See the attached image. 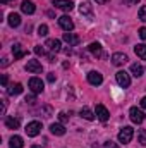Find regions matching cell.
Instances as JSON below:
<instances>
[{
    "label": "cell",
    "mask_w": 146,
    "mask_h": 148,
    "mask_svg": "<svg viewBox=\"0 0 146 148\" xmlns=\"http://www.w3.org/2000/svg\"><path fill=\"white\" fill-rule=\"evenodd\" d=\"M132 136H134V129H132L131 126H124V127L119 131V141H120V143H124V145L131 143Z\"/></svg>",
    "instance_id": "obj_1"
},
{
    "label": "cell",
    "mask_w": 146,
    "mask_h": 148,
    "mask_svg": "<svg viewBox=\"0 0 146 148\" xmlns=\"http://www.w3.org/2000/svg\"><path fill=\"white\" fill-rule=\"evenodd\" d=\"M115 79H117L119 86H122V88H129L131 86V76L126 71H119V73L115 74Z\"/></svg>",
    "instance_id": "obj_2"
},
{
    "label": "cell",
    "mask_w": 146,
    "mask_h": 148,
    "mask_svg": "<svg viewBox=\"0 0 146 148\" xmlns=\"http://www.w3.org/2000/svg\"><path fill=\"white\" fill-rule=\"evenodd\" d=\"M26 134L28 136H31V138H35L40 134V131H41V122H38V121H31L28 126H26Z\"/></svg>",
    "instance_id": "obj_3"
},
{
    "label": "cell",
    "mask_w": 146,
    "mask_h": 148,
    "mask_svg": "<svg viewBox=\"0 0 146 148\" xmlns=\"http://www.w3.org/2000/svg\"><path fill=\"white\" fill-rule=\"evenodd\" d=\"M129 117H131V121H132L134 124H141V122L145 121V114H143L141 109H138V107H131Z\"/></svg>",
    "instance_id": "obj_4"
},
{
    "label": "cell",
    "mask_w": 146,
    "mask_h": 148,
    "mask_svg": "<svg viewBox=\"0 0 146 148\" xmlns=\"http://www.w3.org/2000/svg\"><path fill=\"white\" fill-rule=\"evenodd\" d=\"M43 88H45V84H43V81H41L40 77H31V79H29V90H31L35 95L41 93Z\"/></svg>",
    "instance_id": "obj_5"
},
{
    "label": "cell",
    "mask_w": 146,
    "mask_h": 148,
    "mask_svg": "<svg viewBox=\"0 0 146 148\" xmlns=\"http://www.w3.org/2000/svg\"><path fill=\"white\" fill-rule=\"evenodd\" d=\"M95 115H96V119H100L102 122H107V121H108V117H110L107 107H105V105H102V103H98V105H96V109H95Z\"/></svg>",
    "instance_id": "obj_6"
},
{
    "label": "cell",
    "mask_w": 146,
    "mask_h": 148,
    "mask_svg": "<svg viewBox=\"0 0 146 148\" xmlns=\"http://www.w3.org/2000/svg\"><path fill=\"white\" fill-rule=\"evenodd\" d=\"M59 26L67 33V31H72L74 29V21L69 17V16H62V17H59Z\"/></svg>",
    "instance_id": "obj_7"
},
{
    "label": "cell",
    "mask_w": 146,
    "mask_h": 148,
    "mask_svg": "<svg viewBox=\"0 0 146 148\" xmlns=\"http://www.w3.org/2000/svg\"><path fill=\"white\" fill-rule=\"evenodd\" d=\"M88 83L93 84V86H100L103 83V76L98 73V71H89L88 73Z\"/></svg>",
    "instance_id": "obj_8"
},
{
    "label": "cell",
    "mask_w": 146,
    "mask_h": 148,
    "mask_svg": "<svg viewBox=\"0 0 146 148\" xmlns=\"http://www.w3.org/2000/svg\"><path fill=\"white\" fill-rule=\"evenodd\" d=\"M26 71H28V73H33V74H40L41 71H43V66H41L40 60H28Z\"/></svg>",
    "instance_id": "obj_9"
},
{
    "label": "cell",
    "mask_w": 146,
    "mask_h": 148,
    "mask_svg": "<svg viewBox=\"0 0 146 148\" xmlns=\"http://www.w3.org/2000/svg\"><path fill=\"white\" fill-rule=\"evenodd\" d=\"M53 5L57 7V9H62V10H65V12H71L74 9V3L71 0H53Z\"/></svg>",
    "instance_id": "obj_10"
},
{
    "label": "cell",
    "mask_w": 146,
    "mask_h": 148,
    "mask_svg": "<svg viewBox=\"0 0 146 148\" xmlns=\"http://www.w3.org/2000/svg\"><path fill=\"white\" fill-rule=\"evenodd\" d=\"M79 12H81L83 16H86L88 19H93V5H91L89 2H83V3L79 5Z\"/></svg>",
    "instance_id": "obj_11"
},
{
    "label": "cell",
    "mask_w": 146,
    "mask_h": 148,
    "mask_svg": "<svg viewBox=\"0 0 146 148\" xmlns=\"http://www.w3.org/2000/svg\"><path fill=\"white\" fill-rule=\"evenodd\" d=\"M45 47H46L50 52H55V53L62 50V47H60V40H55V38L46 40V41H45Z\"/></svg>",
    "instance_id": "obj_12"
},
{
    "label": "cell",
    "mask_w": 146,
    "mask_h": 148,
    "mask_svg": "<svg viewBox=\"0 0 146 148\" xmlns=\"http://www.w3.org/2000/svg\"><path fill=\"white\" fill-rule=\"evenodd\" d=\"M62 40L65 41V43H69V47L72 45V47H76V45H79V36L77 35H74V33H71V31H67V33H64L62 35Z\"/></svg>",
    "instance_id": "obj_13"
},
{
    "label": "cell",
    "mask_w": 146,
    "mask_h": 148,
    "mask_svg": "<svg viewBox=\"0 0 146 148\" xmlns=\"http://www.w3.org/2000/svg\"><path fill=\"white\" fill-rule=\"evenodd\" d=\"M88 50H89V52H91L95 57H105V53H103V50H102V45H100L98 41H93V43H89Z\"/></svg>",
    "instance_id": "obj_14"
},
{
    "label": "cell",
    "mask_w": 146,
    "mask_h": 148,
    "mask_svg": "<svg viewBox=\"0 0 146 148\" xmlns=\"http://www.w3.org/2000/svg\"><path fill=\"white\" fill-rule=\"evenodd\" d=\"M127 60H129V59H127V55H126V53L117 52V53H113V55H112V64H113V66H124Z\"/></svg>",
    "instance_id": "obj_15"
},
{
    "label": "cell",
    "mask_w": 146,
    "mask_h": 148,
    "mask_svg": "<svg viewBox=\"0 0 146 148\" xmlns=\"http://www.w3.org/2000/svg\"><path fill=\"white\" fill-rule=\"evenodd\" d=\"M12 53H14V59H16V60H19V59H23V57H26V55H28V52H26V50H23L19 43L12 45Z\"/></svg>",
    "instance_id": "obj_16"
},
{
    "label": "cell",
    "mask_w": 146,
    "mask_h": 148,
    "mask_svg": "<svg viewBox=\"0 0 146 148\" xmlns=\"http://www.w3.org/2000/svg\"><path fill=\"white\" fill-rule=\"evenodd\" d=\"M50 133L55 134V136H64V134H65V127H64V124L55 122V124L50 126Z\"/></svg>",
    "instance_id": "obj_17"
},
{
    "label": "cell",
    "mask_w": 146,
    "mask_h": 148,
    "mask_svg": "<svg viewBox=\"0 0 146 148\" xmlns=\"http://www.w3.org/2000/svg\"><path fill=\"white\" fill-rule=\"evenodd\" d=\"M21 10H23L24 14H33V12L36 10V7H35V3H33V2L24 0V2L21 3Z\"/></svg>",
    "instance_id": "obj_18"
},
{
    "label": "cell",
    "mask_w": 146,
    "mask_h": 148,
    "mask_svg": "<svg viewBox=\"0 0 146 148\" xmlns=\"http://www.w3.org/2000/svg\"><path fill=\"white\" fill-rule=\"evenodd\" d=\"M7 93L9 95H19V93H23V84L21 83H12V84H9V88H7Z\"/></svg>",
    "instance_id": "obj_19"
},
{
    "label": "cell",
    "mask_w": 146,
    "mask_h": 148,
    "mask_svg": "<svg viewBox=\"0 0 146 148\" xmlns=\"http://www.w3.org/2000/svg\"><path fill=\"white\" fill-rule=\"evenodd\" d=\"M19 24H21V16L16 14V12H12V14L9 16V26H10V28H17Z\"/></svg>",
    "instance_id": "obj_20"
},
{
    "label": "cell",
    "mask_w": 146,
    "mask_h": 148,
    "mask_svg": "<svg viewBox=\"0 0 146 148\" xmlns=\"http://www.w3.org/2000/svg\"><path fill=\"white\" fill-rule=\"evenodd\" d=\"M9 147H10V148H23V147H24L23 138H21V136H17V134H16V136H12V138H10V141H9Z\"/></svg>",
    "instance_id": "obj_21"
},
{
    "label": "cell",
    "mask_w": 146,
    "mask_h": 148,
    "mask_svg": "<svg viewBox=\"0 0 146 148\" xmlns=\"http://www.w3.org/2000/svg\"><path fill=\"white\" fill-rule=\"evenodd\" d=\"M5 126L9 129H17L19 127V119L17 117H5Z\"/></svg>",
    "instance_id": "obj_22"
},
{
    "label": "cell",
    "mask_w": 146,
    "mask_h": 148,
    "mask_svg": "<svg viewBox=\"0 0 146 148\" xmlns=\"http://www.w3.org/2000/svg\"><path fill=\"white\" fill-rule=\"evenodd\" d=\"M143 73H145V69H143V66H141V64H138V62H136V64H132V66H131V74H132V76L139 77V76H143Z\"/></svg>",
    "instance_id": "obj_23"
},
{
    "label": "cell",
    "mask_w": 146,
    "mask_h": 148,
    "mask_svg": "<svg viewBox=\"0 0 146 148\" xmlns=\"http://www.w3.org/2000/svg\"><path fill=\"white\" fill-rule=\"evenodd\" d=\"M79 114H81V117H83V119H86V121H95V114L89 110L88 107H83Z\"/></svg>",
    "instance_id": "obj_24"
},
{
    "label": "cell",
    "mask_w": 146,
    "mask_h": 148,
    "mask_svg": "<svg viewBox=\"0 0 146 148\" xmlns=\"http://www.w3.org/2000/svg\"><path fill=\"white\" fill-rule=\"evenodd\" d=\"M134 52H136V55H138L139 59L146 60V45H138V47H134Z\"/></svg>",
    "instance_id": "obj_25"
},
{
    "label": "cell",
    "mask_w": 146,
    "mask_h": 148,
    "mask_svg": "<svg viewBox=\"0 0 146 148\" xmlns=\"http://www.w3.org/2000/svg\"><path fill=\"white\" fill-rule=\"evenodd\" d=\"M138 143L141 147H146V129H139L138 131Z\"/></svg>",
    "instance_id": "obj_26"
},
{
    "label": "cell",
    "mask_w": 146,
    "mask_h": 148,
    "mask_svg": "<svg viewBox=\"0 0 146 148\" xmlns=\"http://www.w3.org/2000/svg\"><path fill=\"white\" fill-rule=\"evenodd\" d=\"M38 35H40V36H46V35H48V26H46V24L38 26Z\"/></svg>",
    "instance_id": "obj_27"
},
{
    "label": "cell",
    "mask_w": 146,
    "mask_h": 148,
    "mask_svg": "<svg viewBox=\"0 0 146 148\" xmlns=\"http://www.w3.org/2000/svg\"><path fill=\"white\" fill-rule=\"evenodd\" d=\"M139 21H143V23H146V5H143L141 9H139Z\"/></svg>",
    "instance_id": "obj_28"
},
{
    "label": "cell",
    "mask_w": 146,
    "mask_h": 148,
    "mask_svg": "<svg viewBox=\"0 0 146 148\" xmlns=\"http://www.w3.org/2000/svg\"><path fill=\"white\" fill-rule=\"evenodd\" d=\"M59 121H60V124H65V122L69 121V115H67L65 112H60V114H59Z\"/></svg>",
    "instance_id": "obj_29"
},
{
    "label": "cell",
    "mask_w": 146,
    "mask_h": 148,
    "mask_svg": "<svg viewBox=\"0 0 146 148\" xmlns=\"http://www.w3.org/2000/svg\"><path fill=\"white\" fill-rule=\"evenodd\" d=\"M35 53L36 55H45V48L41 45H38V47H35Z\"/></svg>",
    "instance_id": "obj_30"
},
{
    "label": "cell",
    "mask_w": 146,
    "mask_h": 148,
    "mask_svg": "<svg viewBox=\"0 0 146 148\" xmlns=\"http://www.w3.org/2000/svg\"><path fill=\"white\" fill-rule=\"evenodd\" d=\"M103 148H120V147H119L117 143H113V141H105Z\"/></svg>",
    "instance_id": "obj_31"
},
{
    "label": "cell",
    "mask_w": 146,
    "mask_h": 148,
    "mask_svg": "<svg viewBox=\"0 0 146 148\" xmlns=\"http://www.w3.org/2000/svg\"><path fill=\"white\" fill-rule=\"evenodd\" d=\"M138 35H139L141 40H146V28H141V29L138 31Z\"/></svg>",
    "instance_id": "obj_32"
},
{
    "label": "cell",
    "mask_w": 146,
    "mask_h": 148,
    "mask_svg": "<svg viewBox=\"0 0 146 148\" xmlns=\"http://www.w3.org/2000/svg\"><path fill=\"white\" fill-rule=\"evenodd\" d=\"M24 102H28L29 105H33V103L36 102V98H35V95H31V97H26V100H24Z\"/></svg>",
    "instance_id": "obj_33"
},
{
    "label": "cell",
    "mask_w": 146,
    "mask_h": 148,
    "mask_svg": "<svg viewBox=\"0 0 146 148\" xmlns=\"http://www.w3.org/2000/svg\"><path fill=\"white\" fill-rule=\"evenodd\" d=\"M46 79H48V83H53V81H55V73H48Z\"/></svg>",
    "instance_id": "obj_34"
},
{
    "label": "cell",
    "mask_w": 146,
    "mask_h": 148,
    "mask_svg": "<svg viewBox=\"0 0 146 148\" xmlns=\"http://www.w3.org/2000/svg\"><path fill=\"white\" fill-rule=\"evenodd\" d=\"M7 83H9V77H7V74H2V86H7Z\"/></svg>",
    "instance_id": "obj_35"
},
{
    "label": "cell",
    "mask_w": 146,
    "mask_h": 148,
    "mask_svg": "<svg viewBox=\"0 0 146 148\" xmlns=\"http://www.w3.org/2000/svg\"><path fill=\"white\" fill-rule=\"evenodd\" d=\"M122 2H124L126 5H134V3H138L139 0H122Z\"/></svg>",
    "instance_id": "obj_36"
},
{
    "label": "cell",
    "mask_w": 146,
    "mask_h": 148,
    "mask_svg": "<svg viewBox=\"0 0 146 148\" xmlns=\"http://www.w3.org/2000/svg\"><path fill=\"white\" fill-rule=\"evenodd\" d=\"M62 52H64L65 55H71V53H72V48H71V47H69V48H62Z\"/></svg>",
    "instance_id": "obj_37"
},
{
    "label": "cell",
    "mask_w": 146,
    "mask_h": 148,
    "mask_svg": "<svg viewBox=\"0 0 146 148\" xmlns=\"http://www.w3.org/2000/svg\"><path fill=\"white\" fill-rule=\"evenodd\" d=\"M0 66H2V67H7V66H9V59H2Z\"/></svg>",
    "instance_id": "obj_38"
},
{
    "label": "cell",
    "mask_w": 146,
    "mask_h": 148,
    "mask_svg": "<svg viewBox=\"0 0 146 148\" xmlns=\"http://www.w3.org/2000/svg\"><path fill=\"white\" fill-rule=\"evenodd\" d=\"M141 109H146V97L141 98Z\"/></svg>",
    "instance_id": "obj_39"
},
{
    "label": "cell",
    "mask_w": 146,
    "mask_h": 148,
    "mask_svg": "<svg viewBox=\"0 0 146 148\" xmlns=\"http://www.w3.org/2000/svg\"><path fill=\"white\" fill-rule=\"evenodd\" d=\"M48 62H55V55L50 53V55H48Z\"/></svg>",
    "instance_id": "obj_40"
},
{
    "label": "cell",
    "mask_w": 146,
    "mask_h": 148,
    "mask_svg": "<svg viewBox=\"0 0 146 148\" xmlns=\"http://www.w3.org/2000/svg\"><path fill=\"white\" fill-rule=\"evenodd\" d=\"M95 2H96V3H100V5H103V3H107L108 0H95Z\"/></svg>",
    "instance_id": "obj_41"
},
{
    "label": "cell",
    "mask_w": 146,
    "mask_h": 148,
    "mask_svg": "<svg viewBox=\"0 0 146 148\" xmlns=\"http://www.w3.org/2000/svg\"><path fill=\"white\" fill-rule=\"evenodd\" d=\"M9 2H12V0H2V3H9Z\"/></svg>",
    "instance_id": "obj_42"
},
{
    "label": "cell",
    "mask_w": 146,
    "mask_h": 148,
    "mask_svg": "<svg viewBox=\"0 0 146 148\" xmlns=\"http://www.w3.org/2000/svg\"><path fill=\"white\" fill-rule=\"evenodd\" d=\"M31 148H41V147H38V145H33V147H31Z\"/></svg>",
    "instance_id": "obj_43"
}]
</instances>
